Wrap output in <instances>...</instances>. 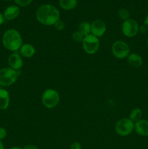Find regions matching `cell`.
<instances>
[{
	"mask_svg": "<svg viewBox=\"0 0 148 149\" xmlns=\"http://www.w3.org/2000/svg\"><path fill=\"white\" fill-rule=\"evenodd\" d=\"M118 15L119 18L123 20V21L130 18V13H129V10L125 8L119 9L118 11Z\"/></svg>",
	"mask_w": 148,
	"mask_h": 149,
	"instance_id": "d6986e66",
	"label": "cell"
},
{
	"mask_svg": "<svg viewBox=\"0 0 148 149\" xmlns=\"http://www.w3.org/2000/svg\"><path fill=\"white\" fill-rule=\"evenodd\" d=\"M4 1H12V0H4Z\"/></svg>",
	"mask_w": 148,
	"mask_h": 149,
	"instance_id": "1f68e13d",
	"label": "cell"
},
{
	"mask_svg": "<svg viewBox=\"0 0 148 149\" xmlns=\"http://www.w3.org/2000/svg\"><path fill=\"white\" fill-rule=\"evenodd\" d=\"M23 149H39L36 146L32 145V144H28V145H26L24 147H23Z\"/></svg>",
	"mask_w": 148,
	"mask_h": 149,
	"instance_id": "484cf974",
	"label": "cell"
},
{
	"mask_svg": "<svg viewBox=\"0 0 148 149\" xmlns=\"http://www.w3.org/2000/svg\"><path fill=\"white\" fill-rule=\"evenodd\" d=\"M142 116V110H141L140 109H139V108H136V109H133V110L130 112L129 118L131 119V120L133 121V122H138L139 120H140V119H141Z\"/></svg>",
	"mask_w": 148,
	"mask_h": 149,
	"instance_id": "ac0fdd59",
	"label": "cell"
},
{
	"mask_svg": "<svg viewBox=\"0 0 148 149\" xmlns=\"http://www.w3.org/2000/svg\"><path fill=\"white\" fill-rule=\"evenodd\" d=\"M19 74L17 71L10 67H5L0 69V85L9 87L17 81Z\"/></svg>",
	"mask_w": 148,
	"mask_h": 149,
	"instance_id": "277c9868",
	"label": "cell"
},
{
	"mask_svg": "<svg viewBox=\"0 0 148 149\" xmlns=\"http://www.w3.org/2000/svg\"><path fill=\"white\" fill-rule=\"evenodd\" d=\"M19 51H20V55L26 58H32L36 53V49L34 46L29 43L23 44Z\"/></svg>",
	"mask_w": 148,
	"mask_h": 149,
	"instance_id": "4fadbf2b",
	"label": "cell"
},
{
	"mask_svg": "<svg viewBox=\"0 0 148 149\" xmlns=\"http://www.w3.org/2000/svg\"><path fill=\"white\" fill-rule=\"evenodd\" d=\"M84 37H85V36H83V35L81 34L79 31H74L73 33H72L73 40L75 41V42H81V43H82Z\"/></svg>",
	"mask_w": 148,
	"mask_h": 149,
	"instance_id": "ffe728a7",
	"label": "cell"
},
{
	"mask_svg": "<svg viewBox=\"0 0 148 149\" xmlns=\"http://www.w3.org/2000/svg\"><path fill=\"white\" fill-rule=\"evenodd\" d=\"M53 26L55 28V29H57V31H62L65 29V23L63 20L59 19V20H58L55 23V25H54Z\"/></svg>",
	"mask_w": 148,
	"mask_h": 149,
	"instance_id": "7402d4cb",
	"label": "cell"
},
{
	"mask_svg": "<svg viewBox=\"0 0 148 149\" xmlns=\"http://www.w3.org/2000/svg\"><path fill=\"white\" fill-rule=\"evenodd\" d=\"M78 0H59V5L62 10L70 11L76 7Z\"/></svg>",
	"mask_w": 148,
	"mask_h": 149,
	"instance_id": "2e32d148",
	"label": "cell"
},
{
	"mask_svg": "<svg viewBox=\"0 0 148 149\" xmlns=\"http://www.w3.org/2000/svg\"><path fill=\"white\" fill-rule=\"evenodd\" d=\"M134 130L141 136H148V121L140 119L134 123Z\"/></svg>",
	"mask_w": 148,
	"mask_h": 149,
	"instance_id": "7c38bea8",
	"label": "cell"
},
{
	"mask_svg": "<svg viewBox=\"0 0 148 149\" xmlns=\"http://www.w3.org/2000/svg\"><path fill=\"white\" fill-rule=\"evenodd\" d=\"M0 149H4V146L1 141H0Z\"/></svg>",
	"mask_w": 148,
	"mask_h": 149,
	"instance_id": "f1b7e54d",
	"label": "cell"
},
{
	"mask_svg": "<svg viewBox=\"0 0 148 149\" xmlns=\"http://www.w3.org/2000/svg\"><path fill=\"white\" fill-rule=\"evenodd\" d=\"M147 31V27L145 25H142L139 27V32L141 33H145Z\"/></svg>",
	"mask_w": 148,
	"mask_h": 149,
	"instance_id": "d4e9b609",
	"label": "cell"
},
{
	"mask_svg": "<svg viewBox=\"0 0 148 149\" xmlns=\"http://www.w3.org/2000/svg\"><path fill=\"white\" fill-rule=\"evenodd\" d=\"M16 5L20 7H26L30 5L33 0H14Z\"/></svg>",
	"mask_w": 148,
	"mask_h": 149,
	"instance_id": "44dd1931",
	"label": "cell"
},
{
	"mask_svg": "<svg viewBox=\"0 0 148 149\" xmlns=\"http://www.w3.org/2000/svg\"><path fill=\"white\" fill-rule=\"evenodd\" d=\"M36 20L44 26H54L60 19V13L55 6L44 4L38 7L36 12Z\"/></svg>",
	"mask_w": 148,
	"mask_h": 149,
	"instance_id": "6da1fadb",
	"label": "cell"
},
{
	"mask_svg": "<svg viewBox=\"0 0 148 149\" xmlns=\"http://www.w3.org/2000/svg\"><path fill=\"white\" fill-rule=\"evenodd\" d=\"M144 25H145L148 28V15L145 17V20H144Z\"/></svg>",
	"mask_w": 148,
	"mask_h": 149,
	"instance_id": "83f0119b",
	"label": "cell"
},
{
	"mask_svg": "<svg viewBox=\"0 0 148 149\" xmlns=\"http://www.w3.org/2000/svg\"><path fill=\"white\" fill-rule=\"evenodd\" d=\"M100 43L99 38L92 34L85 36L82 42V47L84 52L89 55H94L98 52Z\"/></svg>",
	"mask_w": 148,
	"mask_h": 149,
	"instance_id": "8992f818",
	"label": "cell"
},
{
	"mask_svg": "<svg viewBox=\"0 0 148 149\" xmlns=\"http://www.w3.org/2000/svg\"><path fill=\"white\" fill-rule=\"evenodd\" d=\"M147 47H148V39H147Z\"/></svg>",
	"mask_w": 148,
	"mask_h": 149,
	"instance_id": "4dcf8cb0",
	"label": "cell"
},
{
	"mask_svg": "<svg viewBox=\"0 0 148 149\" xmlns=\"http://www.w3.org/2000/svg\"><path fill=\"white\" fill-rule=\"evenodd\" d=\"M78 31H79L83 36H86L91 34V23L87 21H83L78 25Z\"/></svg>",
	"mask_w": 148,
	"mask_h": 149,
	"instance_id": "e0dca14e",
	"label": "cell"
},
{
	"mask_svg": "<svg viewBox=\"0 0 148 149\" xmlns=\"http://www.w3.org/2000/svg\"><path fill=\"white\" fill-rule=\"evenodd\" d=\"M106 29L105 23L101 19H96L91 23V34L97 38L102 37L105 33Z\"/></svg>",
	"mask_w": 148,
	"mask_h": 149,
	"instance_id": "9c48e42d",
	"label": "cell"
},
{
	"mask_svg": "<svg viewBox=\"0 0 148 149\" xmlns=\"http://www.w3.org/2000/svg\"><path fill=\"white\" fill-rule=\"evenodd\" d=\"M4 22V17L3 15V13H0V26L3 24V23Z\"/></svg>",
	"mask_w": 148,
	"mask_h": 149,
	"instance_id": "4316f807",
	"label": "cell"
},
{
	"mask_svg": "<svg viewBox=\"0 0 148 149\" xmlns=\"http://www.w3.org/2000/svg\"><path fill=\"white\" fill-rule=\"evenodd\" d=\"M9 149H22L20 147H18V146H13V147H11Z\"/></svg>",
	"mask_w": 148,
	"mask_h": 149,
	"instance_id": "f546056e",
	"label": "cell"
},
{
	"mask_svg": "<svg viewBox=\"0 0 148 149\" xmlns=\"http://www.w3.org/2000/svg\"><path fill=\"white\" fill-rule=\"evenodd\" d=\"M20 13V7L17 5L8 6L3 13L4 20H13L17 18Z\"/></svg>",
	"mask_w": 148,
	"mask_h": 149,
	"instance_id": "8fae6325",
	"label": "cell"
},
{
	"mask_svg": "<svg viewBox=\"0 0 148 149\" xmlns=\"http://www.w3.org/2000/svg\"><path fill=\"white\" fill-rule=\"evenodd\" d=\"M139 24L133 19H128L123 22L121 26V30L123 35L126 37H134L139 33Z\"/></svg>",
	"mask_w": 148,
	"mask_h": 149,
	"instance_id": "ba28073f",
	"label": "cell"
},
{
	"mask_svg": "<svg viewBox=\"0 0 148 149\" xmlns=\"http://www.w3.org/2000/svg\"><path fill=\"white\" fill-rule=\"evenodd\" d=\"M60 100L59 93L55 89H46L41 95L42 104L46 109H52L57 106Z\"/></svg>",
	"mask_w": 148,
	"mask_h": 149,
	"instance_id": "3957f363",
	"label": "cell"
},
{
	"mask_svg": "<svg viewBox=\"0 0 148 149\" xmlns=\"http://www.w3.org/2000/svg\"><path fill=\"white\" fill-rule=\"evenodd\" d=\"M7 130L4 127H0V141H2L3 140L5 139L6 137H7Z\"/></svg>",
	"mask_w": 148,
	"mask_h": 149,
	"instance_id": "603a6c76",
	"label": "cell"
},
{
	"mask_svg": "<svg viewBox=\"0 0 148 149\" xmlns=\"http://www.w3.org/2000/svg\"><path fill=\"white\" fill-rule=\"evenodd\" d=\"M112 53L117 59H125L130 54V48L126 42L117 40L112 45Z\"/></svg>",
	"mask_w": 148,
	"mask_h": 149,
	"instance_id": "52a82bcc",
	"label": "cell"
},
{
	"mask_svg": "<svg viewBox=\"0 0 148 149\" xmlns=\"http://www.w3.org/2000/svg\"><path fill=\"white\" fill-rule=\"evenodd\" d=\"M116 133L120 136H128L134 130V122L129 118H122L115 125Z\"/></svg>",
	"mask_w": 148,
	"mask_h": 149,
	"instance_id": "5b68a950",
	"label": "cell"
},
{
	"mask_svg": "<svg viewBox=\"0 0 148 149\" xmlns=\"http://www.w3.org/2000/svg\"><path fill=\"white\" fill-rule=\"evenodd\" d=\"M10 103V95L7 90L0 88V110L8 109Z\"/></svg>",
	"mask_w": 148,
	"mask_h": 149,
	"instance_id": "5bb4252c",
	"label": "cell"
},
{
	"mask_svg": "<svg viewBox=\"0 0 148 149\" xmlns=\"http://www.w3.org/2000/svg\"><path fill=\"white\" fill-rule=\"evenodd\" d=\"M9 67L15 71H19L23 66V61L21 55L17 52H12L10 54L7 59Z\"/></svg>",
	"mask_w": 148,
	"mask_h": 149,
	"instance_id": "30bf717a",
	"label": "cell"
},
{
	"mask_svg": "<svg viewBox=\"0 0 148 149\" xmlns=\"http://www.w3.org/2000/svg\"><path fill=\"white\" fill-rule=\"evenodd\" d=\"M128 63L132 68H138L141 67L143 63V60L142 58L139 55L136 53H131L127 57Z\"/></svg>",
	"mask_w": 148,
	"mask_h": 149,
	"instance_id": "9a60e30c",
	"label": "cell"
},
{
	"mask_svg": "<svg viewBox=\"0 0 148 149\" xmlns=\"http://www.w3.org/2000/svg\"><path fill=\"white\" fill-rule=\"evenodd\" d=\"M70 149H82V147H81V145L80 143L73 142L71 145Z\"/></svg>",
	"mask_w": 148,
	"mask_h": 149,
	"instance_id": "cb8c5ba5",
	"label": "cell"
},
{
	"mask_svg": "<svg viewBox=\"0 0 148 149\" xmlns=\"http://www.w3.org/2000/svg\"><path fill=\"white\" fill-rule=\"evenodd\" d=\"M1 42L6 49L12 52L18 51L23 45L21 35L15 29H10L4 32L1 38Z\"/></svg>",
	"mask_w": 148,
	"mask_h": 149,
	"instance_id": "7a4b0ae2",
	"label": "cell"
}]
</instances>
